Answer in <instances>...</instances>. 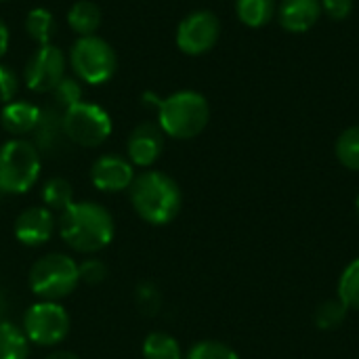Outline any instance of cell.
I'll return each instance as SVG.
<instances>
[{"mask_svg":"<svg viewBox=\"0 0 359 359\" xmlns=\"http://www.w3.org/2000/svg\"><path fill=\"white\" fill-rule=\"evenodd\" d=\"M61 240L76 252L95 255L107 248L116 233V223L111 212L90 200L74 202L59 217Z\"/></svg>","mask_w":359,"mask_h":359,"instance_id":"obj_1","label":"cell"},{"mask_svg":"<svg viewBox=\"0 0 359 359\" xmlns=\"http://www.w3.org/2000/svg\"><path fill=\"white\" fill-rule=\"evenodd\" d=\"M128 194L135 212L149 225H168L181 212V187L166 172L147 170L137 175Z\"/></svg>","mask_w":359,"mask_h":359,"instance_id":"obj_2","label":"cell"},{"mask_svg":"<svg viewBox=\"0 0 359 359\" xmlns=\"http://www.w3.org/2000/svg\"><path fill=\"white\" fill-rule=\"evenodd\" d=\"M145 101L158 107V126L172 139H194L210 120L208 101L196 90H179L166 99L145 95Z\"/></svg>","mask_w":359,"mask_h":359,"instance_id":"obj_3","label":"cell"},{"mask_svg":"<svg viewBox=\"0 0 359 359\" xmlns=\"http://www.w3.org/2000/svg\"><path fill=\"white\" fill-rule=\"evenodd\" d=\"M27 284L34 297H38L40 301L59 303L61 299L69 297L80 284L78 263L63 252L44 255L32 265Z\"/></svg>","mask_w":359,"mask_h":359,"instance_id":"obj_4","label":"cell"},{"mask_svg":"<svg viewBox=\"0 0 359 359\" xmlns=\"http://www.w3.org/2000/svg\"><path fill=\"white\" fill-rule=\"evenodd\" d=\"M40 170V151L32 141L11 139L0 147V194L19 196L29 191Z\"/></svg>","mask_w":359,"mask_h":359,"instance_id":"obj_5","label":"cell"},{"mask_svg":"<svg viewBox=\"0 0 359 359\" xmlns=\"http://www.w3.org/2000/svg\"><path fill=\"white\" fill-rule=\"evenodd\" d=\"M69 63L86 84H105L118 67L114 48L99 36H82L69 53Z\"/></svg>","mask_w":359,"mask_h":359,"instance_id":"obj_6","label":"cell"},{"mask_svg":"<svg viewBox=\"0 0 359 359\" xmlns=\"http://www.w3.org/2000/svg\"><path fill=\"white\" fill-rule=\"evenodd\" d=\"M63 133L80 147H99L111 135V118L101 105L80 101L63 111Z\"/></svg>","mask_w":359,"mask_h":359,"instance_id":"obj_7","label":"cell"},{"mask_svg":"<svg viewBox=\"0 0 359 359\" xmlns=\"http://www.w3.org/2000/svg\"><path fill=\"white\" fill-rule=\"evenodd\" d=\"M21 330L38 347H57L69 334V313L61 303L38 301L25 311Z\"/></svg>","mask_w":359,"mask_h":359,"instance_id":"obj_8","label":"cell"},{"mask_svg":"<svg viewBox=\"0 0 359 359\" xmlns=\"http://www.w3.org/2000/svg\"><path fill=\"white\" fill-rule=\"evenodd\" d=\"M221 34V23L210 11L189 13L177 27V46L185 55H204L208 53Z\"/></svg>","mask_w":359,"mask_h":359,"instance_id":"obj_9","label":"cell"},{"mask_svg":"<svg viewBox=\"0 0 359 359\" xmlns=\"http://www.w3.org/2000/svg\"><path fill=\"white\" fill-rule=\"evenodd\" d=\"M65 78V55L53 44L40 46L25 65V84L34 93H53Z\"/></svg>","mask_w":359,"mask_h":359,"instance_id":"obj_10","label":"cell"},{"mask_svg":"<svg viewBox=\"0 0 359 359\" xmlns=\"http://www.w3.org/2000/svg\"><path fill=\"white\" fill-rule=\"evenodd\" d=\"M90 181L99 191L105 194L126 191L135 181V168L130 160L116 154H105L90 166Z\"/></svg>","mask_w":359,"mask_h":359,"instance_id":"obj_11","label":"cell"},{"mask_svg":"<svg viewBox=\"0 0 359 359\" xmlns=\"http://www.w3.org/2000/svg\"><path fill=\"white\" fill-rule=\"evenodd\" d=\"M55 215L46 206H29L15 219V238L23 246H42L53 238Z\"/></svg>","mask_w":359,"mask_h":359,"instance_id":"obj_12","label":"cell"},{"mask_svg":"<svg viewBox=\"0 0 359 359\" xmlns=\"http://www.w3.org/2000/svg\"><path fill=\"white\" fill-rule=\"evenodd\" d=\"M164 149V133L158 124H139L126 141V154L133 166H151Z\"/></svg>","mask_w":359,"mask_h":359,"instance_id":"obj_13","label":"cell"},{"mask_svg":"<svg viewBox=\"0 0 359 359\" xmlns=\"http://www.w3.org/2000/svg\"><path fill=\"white\" fill-rule=\"evenodd\" d=\"M278 21L290 34H303L311 29L322 17L320 0H280Z\"/></svg>","mask_w":359,"mask_h":359,"instance_id":"obj_14","label":"cell"},{"mask_svg":"<svg viewBox=\"0 0 359 359\" xmlns=\"http://www.w3.org/2000/svg\"><path fill=\"white\" fill-rule=\"evenodd\" d=\"M42 107L27 103V101H11L4 105L0 114V124L2 128L13 135L15 139H21L25 135H32L40 122Z\"/></svg>","mask_w":359,"mask_h":359,"instance_id":"obj_15","label":"cell"},{"mask_svg":"<svg viewBox=\"0 0 359 359\" xmlns=\"http://www.w3.org/2000/svg\"><path fill=\"white\" fill-rule=\"evenodd\" d=\"M34 135H36L34 145L38 147V151L40 149H46V151L55 149L59 145V141L65 137V133H63V111H59L57 105L44 107Z\"/></svg>","mask_w":359,"mask_h":359,"instance_id":"obj_16","label":"cell"},{"mask_svg":"<svg viewBox=\"0 0 359 359\" xmlns=\"http://www.w3.org/2000/svg\"><path fill=\"white\" fill-rule=\"evenodd\" d=\"M67 23L80 38L95 36L101 25V8L90 0H78L67 13Z\"/></svg>","mask_w":359,"mask_h":359,"instance_id":"obj_17","label":"cell"},{"mask_svg":"<svg viewBox=\"0 0 359 359\" xmlns=\"http://www.w3.org/2000/svg\"><path fill=\"white\" fill-rule=\"evenodd\" d=\"M276 0H236L238 19L248 27H263L276 17Z\"/></svg>","mask_w":359,"mask_h":359,"instance_id":"obj_18","label":"cell"},{"mask_svg":"<svg viewBox=\"0 0 359 359\" xmlns=\"http://www.w3.org/2000/svg\"><path fill=\"white\" fill-rule=\"evenodd\" d=\"M29 341L21 328L11 322H0V359H27Z\"/></svg>","mask_w":359,"mask_h":359,"instance_id":"obj_19","label":"cell"},{"mask_svg":"<svg viewBox=\"0 0 359 359\" xmlns=\"http://www.w3.org/2000/svg\"><path fill=\"white\" fill-rule=\"evenodd\" d=\"M42 202L48 210L63 212L67 206H72L74 200V187L67 179L63 177H53L44 183L42 187Z\"/></svg>","mask_w":359,"mask_h":359,"instance_id":"obj_20","label":"cell"},{"mask_svg":"<svg viewBox=\"0 0 359 359\" xmlns=\"http://www.w3.org/2000/svg\"><path fill=\"white\" fill-rule=\"evenodd\" d=\"M143 359H183V351L175 337L151 332L143 341Z\"/></svg>","mask_w":359,"mask_h":359,"instance_id":"obj_21","label":"cell"},{"mask_svg":"<svg viewBox=\"0 0 359 359\" xmlns=\"http://www.w3.org/2000/svg\"><path fill=\"white\" fill-rule=\"evenodd\" d=\"M25 32L27 36L38 42L40 46L50 44V38L55 36V17L46 8H32L25 17Z\"/></svg>","mask_w":359,"mask_h":359,"instance_id":"obj_22","label":"cell"},{"mask_svg":"<svg viewBox=\"0 0 359 359\" xmlns=\"http://www.w3.org/2000/svg\"><path fill=\"white\" fill-rule=\"evenodd\" d=\"M337 158L345 168L359 170V126L347 128L337 139Z\"/></svg>","mask_w":359,"mask_h":359,"instance_id":"obj_23","label":"cell"},{"mask_svg":"<svg viewBox=\"0 0 359 359\" xmlns=\"http://www.w3.org/2000/svg\"><path fill=\"white\" fill-rule=\"evenodd\" d=\"M347 311H349V307L341 299L324 301L316 311V324L320 330H337L345 322Z\"/></svg>","mask_w":359,"mask_h":359,"instance_id":"obj_24","label":"cell"},{"mask_svg":"<svg viewBox=\"0 0 359 359\" xmlns=\"http://www.w3.org/2000/svg\"><path fill=\"white\" fill-rule=\"evenodd\" d=\"M339 299L349 307L359 311V259L351 261L339 280Z\"/></svg>","mask_w":359,"mask_h":359,"instance_id":"obj_25","label":"cell"},{"mask_svg":"<svg viewBox=\"0 0 359 359\" xmlns=\"http://www.w3.org/2000/svg\"><path fill=\"white\" fill-rule=\"evenodd\" d=\"M82 95H84V88H82L80 80H78V78H69V76H65V78L53 88L55 105H57L61 111H65V109L74 107L76 103L84 101Z\"/></svg>","mask_w":359,"mask_h":359,"instance_id":"obj_26","label":"cell"},{"mask_svg":"<svg viewBox=\"0 0 359 359\" xmlns=\"http://www.w3.org/2000/svg\"><path fill=\"white\" fill-rule=\"evenodd\" d=\"M185 359H240V355L225 343L219 341H200L196 343Z\"/></svg>","mask_w":359,"mask_h":359,"instance_id":"obj_27","label":"cell"},{"mask_svg":"<svg viewBox=\"0 0 359 359\" xmlns=\"http://www.w3.org/2000/svg\"><path fill=\"white\" fill-rule=\"evenodd\" d=\"M78 273H80V282L84 284H101L107 278V265L101 259H86L78 265Z\"/></svg>","mask_w":359,"mask_h":359,"instance_id":"obj_28","label":"cell"},{"mask_svg":"<svg viewBox=\"0 0 359 359\" xmlns=\"http://www.w3.org/2000/svg\"><path fill=\"white\" fill-rule=\"evenodd\" d=\"M137 305L141 307V311L143 313H147V316H154V313H158V309H160V305H162V297H160V290L154 286V284H141L139 288H137Z\"/></svg>","mask_w":359,"mask_h":359,"instance_id":"obj_29","label":"cell"},{"mask_svg":"<svg viewBox=\"0 0 359 359\" xmlns=\"http://www.w3.org/2000/svg\"><path fill=\"white\" fill-rule=\"evenodd\" d=\"M17 90H19V78H17V72L4 63H0V103H11L15 101L17 97Z\"/></svg>","mask_w":359,"mask_h":359,"instance_id":"obj_30","label":"cell"},{"mask_svg":"<svg viewBox=\"0 0 359 359\" xmlns=\"http://www.w3.org/2000/svg\"><path fill=\"white\" fill-rule=\"evenodd\" d=\"M322 13H326L334 21H343L353 13V0H320Z\"/></svg>","mask_w":359,"mask_h":359,"instance_id":"obj_31","label":"cell"},{"mask_svg":"<svg viewBox=\"0 0 359 359\" xmlns=\"http://www.w3.org/2000/svg\"><path fill=\"white\" fill-rule=\"evenodd\" d=\"M6 48H8V27L0 19V57L6 53Z\"/></svg>","mask_w":359,"mask_h":359,"instance_id":"obj_32","label":"cell"},{"mask_svg":"<svg viewBox=\"0 0 359 359\" xmlns=\"http://www.w3.org/2000/svg\"><path fill=\"white\" fill-rule=\"evenodd\" d=\"M44 359H80L76 353H72V351H53V353H48Z\"/></svg>","mask_w":359,"mask_h":359,"instance_id":"obj_33","label":"cell"},{"mask_svg":"<svg viewBox=\"0 0 359 359\" xmlns=\"http://www.w3.org/2000/svg\"><path fill=\"white\" fill-rule=\"evenodd\" d=\"M355 208H358V217H359V196H358V200H355Z\"/></svg>","mask_w":359,"mask_h":359,"instance_id":"obj_34","label":"cell"},{"mask_svg":"<svg viewBox=\"0 0 359 359\" xmlns=\"http://www.w3.org/2000/svg\"><path fill=\"white\" fill-rule=\"evenodd\" d=\"M0 2H4V0H0Z\"/></svg>","mask_w":359,"mask_h":359,"instance_id":"obj_35","label":"cell"}]
</instances>
